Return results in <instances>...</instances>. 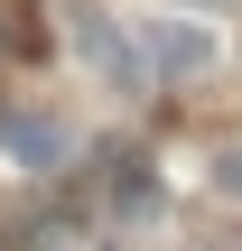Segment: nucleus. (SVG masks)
Segmentation results:
<instances>
[{
  "label": "nucleus",
  "instance_id": "nucleus-5",
  "mask_svg": "<svg viewBox=\"0 0 242 251\" xmlns=\"http://www.w3.org/2000/svg\"><path fill=\"white\" fill-rule=\"evenodd\" d=\"M215 196H233V205H242V149H224V158H215Z\"/></svg>",
  "mask_w": 242,
  "mask_h": 251
},
{
  "label": "nucleus",
  "instance_id": "nucleus-3",
  "mask_svg": "<svg viewBox=\"0 0 242 251\" xmlns=\"http://www.w3.org/2000/svg\"><path fill=\"white\" fill-rule=\"evenodd\" d=\"M0 149H9L19 168H65V130L37 121V112H9V121H0Z\"/></svg>",
  "mask_w": 242,
  "mask_h": 251
},
{
  "label": "nucleus",
  "instance_id": "nucleus-1",
  "mask_svg": "<svg viewBox=\"0 0 242 251\" xmlns=\"http://www.w3.org/2000/svg\"><path fill=\"white\" fill-rule=\"evenodd\" d=\"M75 56H84L112 93H140V84H149L140 37H121V19H112V9H75Z\"/></svg>",
  "mask_w": 242,
  "mask_h": 251
},
{
  "label": "nucleus",
  "instance_id": "nucleus-4",
  "mask_svg": "<svg viewBox=\"0 0 242 251\" xmlns=\"http://www.w3.org/2000/svg\"><path fill=\"white\" fill-rule=\"evenodd\" d=\"M112 205H121V214L149 205V168H140V149H112Z\"/></svg>",
  "mask_w": 242,
  "mask_h": 251
},
{
  "label": "nucleus",
  "instance_id": "nucleus-2",
  "mask_svg": "<svg viewBox=\"0 0 242 251\" xmlns=\"http://www.w3.org/2000/svg\"><path fill=\"white\" fill-rule=\"evenodd\" d=\"M131 37H140V65L149 75H205L215 65V37L196 19H131Z\"/></svg>",
  "mask_w": 242,
  "mask_h": 251
}]
</instances>
